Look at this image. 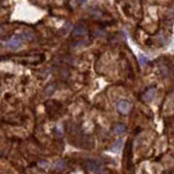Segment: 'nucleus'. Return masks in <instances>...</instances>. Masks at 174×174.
Wrapping results in <instances>:
<instances>
[{
  "instance_id": "3",
  "label": "nucleus",
  "mask_w": 174,
  "mask_h": 174,
  "mask_svg": "<svg viewBox=\"0 0 174 174\" xmlns=\"http://www.w3.org/2000/svg\"><path fill=\"white\" fill-rule=\"evenodd\" d=\"M156 93H157V88H156V87H151V88H149L148 90L142 94V100L146 102L152 101L153 98L156 97Z\"/></svg>"
},
{
  "instance_id": "10",
  "label": "nucleus",
  "mask_w": 174,
  "mask_h": 174,
  "mask_svg": "<svg viewBox=\"0 0 174 174\" xmlns=\"http://www.w3.org/2000/svg\"><path fill=\"white\" fill-rule=\"evenodd\" d=\"M123 144H124V140H118V141H116L114 145H113L112 149L113 150H118V149H120V147L123 146Z\"/></svg>"
},
{
  "instance_id": "4",
  "label": "nucleus",
  "mask_w": 174,
  "mask_h": 174,
  "mask_svg": "<svg viewBox=\"0 0 174 174\" xmlns=\"http://www.w3.org/2000/svg\"><path fill=\"white\" fill-rule=\"evenodd\" d=\"M87 32H88V30H87L86 26L82 25V24H79V25H77L72 30V36L73 37H81V36H83V35H86Z\"/></svg>"
},
{
  "instance_id": "5",
  "label": "nucleus",
  "mask_w": 174,
  "mask_h": 174,
  "mask_svg": "<svg viewBox=\"0 0 174 174\" xmlns=\"http://www.w3.org/2000/svg\"><path fill=\"white\" fill-rule=\"evenodd\" d=\"M87 164H88V168L90 170L95 171V172H98V171H100L102 169V164L99 161H95V160H89L87 162Z\"/></svg>"
},
{
  "instance_id": "7",
  "label": "nucleus",
  "mask_w": 174,
  "mask_h": 174,
  "mask_svg": "<svg viewBox=\"0 0 174 174\" xmlns=\"http://www.w3.org/2000/svg\"><path fill=\"white\" fill-rule=\"evenodd\" d=\"M66 166H67L66 161L61 159V160H58L56 163H55L54 169H55V170H57V171H62V170H65V169H66Z\"/></svg>"
},
{
  "instance_id": "12",
  "label": "nucleus",
  "mask_w": 174,
  "mask_h": 174,
  "mask_svg": "<svg viewBox=\"0 0 174 174\" xmlns=\"http://www.w3.org/2000/svg\"><path fill=\"white\" fill-rule=\"evenodd\" d=\"M78 1H80V2H84L86 0H78Z\"/></svg>"
},
{
  "instance_id": "1",
  "label": "nucleus",
  "mask_w": 174,
  "mask_h": 174,
  "mask_svg": "<svg viewBox=\"0 0 174 174\" xmlns=\"http://www.w3.org/2000/svg\"><path fill=\"white\" fill-rule=\"evenodd\" d=\"M130 103H129L128 101H126V100H120V101L117 102V104H116V110L118 111V112L120 113V114H128L129 111H130Z\"/></svg>"
},
{
  "instance_id": "9",
  "label": "nucleus",
  "mask_w": 174,
  "mask_h": 174,
  "mask_svg": "<svg viewBox=\"0 0 174 174\" xmlns=\"http://www.w3.org/2000/svg\"><path fill=\"white\" fill-rule=\"evenodd\" d=\"M55 89H56V87H55V84H50V86L47 87V88L45 89V92L47 93L48 95L52 94V93H54Z\"/></svg>"
},
{
  "instance_id": "11",
  "label": "nucleus",
  "mask_w": 174,
  "mask_h": 174,
  "mask_svg": "<svg viewBox=\"0 0 174 174\" xmlns=\"http://www.w3.org/2000/svg\"><path fill=\"white\" fill-rule=\"evenodd\" d=\"M148 61H149L148 58L145 57L144 55H139V62L142 65V66H145L146 64H148Z\"/></svg>"
},
{
  "instance_id": "6",
  "label": "nucleus",
  "mask_w": 174,
  "mask_h": 174,
  "mask_svg": "<svg viewBox=\"0 0 174 174\" xmlns=\"http://www.w3.org/2000/svg\"><path fill=\"white\" fill-rule=\"evenodd\" d=\"M125 131H126V126L124 124H122V123H118V124H116L114 126V133L116 135L122 136Z\"/></svg>"
},
{
  "instance_id": "8",
  "label": "nucleus",
  "mask_w": 174,
  "mask_h": 174,
  "mask_svg": "<svg viewBox=\"0 0 174 174\" xmlns=\"http://www.w3.org/2000/svg\"><path fill=\"white\" fill-rule=\"evenodd\" d=\"M22 37H23V39H25L26 41H32V40L34 39V34H32L31 32H25V33H23Z\"/></svg>"
},
{
  "instance_id": "2",
  "label": "nucleus",
  "mask_w": 174,
  "mask_h": 174,
  "mask_svg": "<svg viewBox=\"0 0 174 174\" xmlns=\"http://www.w3.org/2000/svg\"><path fill=\"white\" fill-rule=\"evenodd\" d=\"M6 45L8 46V47L12 48V50H17V48L21 47V45H22V37L14 35V36L10 37V39L7 41Z\"/></svg>"
}]
</instances>
